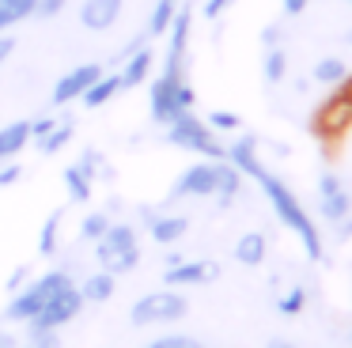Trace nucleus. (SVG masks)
Listing matches in <instances>:
<instances>
[{"instance_id":"f257e3e1","label":"nucleus","mask_w":352,"mask_h":348,"mask_svg":"<svg viewBox=\"0 0 352 348\" xmlns=\"http://www.w3.org/2000/svg\"><path fill=\"white\" fill-rule=\"evenodd\" d=\"M228 163L239 166L243 174H250V178L258 182L261 193L269 197V204H273L276 219H280L288 231L299 235V242H303V250L311 254V261H322V257H326V250H322L318 227H314V219L307 216V208L299 204V197L292 193V189L284 186V182L276 178L273 171H265V166H261V159H258V140H254V136H239V140L228 148Z\"/></svg>"},{"instance_id":"f03ea898","label":"nucleus","mask_w":352,"mask_h":348,"mask_svg":"<svg viewBox=\"0 0 352 348\" xmlns=\"http://www.w3.org/2000/svg\"><path fill=\"white\" fill-rule=\"evenodd\" d=\"M197 95H193L190 80H186V57H170L163 61L160 80L152 83V118L155 125H170L182 110H193Z\"/></svg>"},{"instance_id":"7ed1b4c3","label":"nucleus","mask_w":352,"mask_h":348,"mask_svg":"<svg viewBox=\"0 0 352 348\" xmlns=\"http://www.w3.org/2000/svg\"><path fill=\"white\" fill-rule=\"evenodd\" d=\"M333 87L337 91L311 113V125H307V129H311V136H318L326 148H329V144H337L352 129V91L344 87V83H333Z\"/></svg>"},{"instance_id":"20e7f679","label":"nucleus","mask_w":352,"mask_h":348,"mask_svg":"<svg viewBox=\"0 0 352 348\" xmlns=\"http://www.w3.org/2000/svg\"><path fill=\"white\" fill-rule=\"evenodd\" d=\"M99 246H95V257H99V265L107 272H129L140 265V246H137V231H133L129 224H110L107 231H102V239H95Z\"/></svg>"},{"instance_id":"39448f33","label":"nucleus","mask_w":352,"mask_h":348,"mask_svg":"<svg viewBox=\"0 0 352 348\" xmlns=\"http://www.w3.org/2000/svg\"><path fill=\"white\" fill-rule=\"evenodd\" d=\"M167 140L175 148H186V151H201L208 159H228V148L216 140V133L208 129V121L193 118V110H182L175 121L167 125Z\"/></svg>"},{"instance_id":"423d86ee","label":"nucleus","mask_w":352,"mask_h":348,"mask_svg":"<svg viewBox=\"0 0 352 348\" xmlns=\"http://www.w3.org/2000/svg\"><path fill=\"white\" fill-rule=\"evenodd\" d=\"M69 284H72V276L65 269H54V272H46V276H38L34 284H27L23 292L8 303V318H12V322H31V318L38 314V310L46 307L57 292H65Z\"/></svg>"},{"instance_id":"0eeeda50","label":"nucleus","mask_w":352,"mask_h":348,"mask_svg":"<svg viewBox=\"0 0 352 348\" xmlns=\"http://www.w3.org/2000/svg\"><path fill=\"white\" fill-rule=\"evenodd\" d=\"M186 310H190V299L178 295L175 287H163V292H148L144 299L133 303L129 318H133V325H163V322L186 318Z\"/></svg>"},{"instance_id":"6e6552de","label":"nucleus","mask_w":352,"mask_h":348,"mask_svg":"<svg viewBox=\"0 0 352 348\" xmlns=\"http://www.w3.org/2000/svg\"><path fill=\"white\" fill-rule=\"evenodd\" d=\"M84 310V295H80V287L76 284H69L65 292H57L54 299L46 303V307L38 310V314L31 318V333H42V329H57V325H65V322H72V318Z\"/></svg>"},{"instance_id":"1a4fd4ad","label":"nucleus","mask_w":352,"mask_h":348,"mask_svg":"<svg viewBox=\"0 0 352 348\" xmlns=\"http://www.w3.org/2000/svg\"><path fill=\"white\" fill-rule=\"evenodd\" d=\"M216 163L220 159H205V163L186 166L175 182V197H212L216 193Z\"/></svg>"},{"instance_id":"9d476101","label":"nucleus","mask_w":352,"mask_h":348,"mask_svg":"<svg viewBox=\"0 0 352 348\" xmlns=\"http://www.w3.org/2000/svg\"><path fill=\"white\" fill-rule=\"evenodd\" d=\"M102 76V65H76L72 72H65L54 87V106H69L72 98H80L95 80Z\"/></svg>"},{"instance_id":"9b49d317","label":"nucleus","mask_w":352,"mask_h":348,"mask_svg":"<svg viewBox=\"0 0 352 348\" xmlns=\"http://www.w3.org/2000/svg\"><path fill=\"white\" fill-rule=\"evenodd\" d=\"M220 276V265L216 261H178L163 272L167 287H182V284H208V280Z\"/></svg>"},{"instance_id":"f8f14e48","label":"nucleus","mask_w":352,"mask_h":348,"mask_svg":"<svg viewBox=\"0 0 352 348\" xmlns=\"http://www.w3.org/2000/svg\"><path fill=\"white\" fill-rule=\"evenodd\" d=\"M122 15V0H84L80 4V23L87 30H110Z\"/></svg>"},{"instance_id":"ddd939ff","label":"nucleus","mask_w":352,"mask_h":348,"mask_svg":"<svg viewBox=\"0 0 352 348\" xmlns=\"http://www.w3.org/2000/svg\"><path fill=\"white\" fill-rule=\"evenodd\" d=\"M239 189H243V171L231 166L228 159H220V163H216V193H212V197H220V208H231Z\"/></svg>"},{"instance_id":"4468645a","label":"nucleus","mask_w":352,"mask_h":348,"mask_svg":"<svg viewBox=\"0 0 352 348\" xmlns=\"http://www.w3.org/2000/svg\"><path fill=\"white\" fill-rule=\"evenodd\" d=\"M148 231H152V239L160 242V246H170V242H178L190 231V219L186 216H152L148 219Z\"/></svg>"},{"instance_id":"2eb2a0df","label":"nucleus","mask_w":352,"mask_h":348,"mask_svg":"<svg viewBox=\"0 0 352 348\" xmlns=\"http://www.w3.org/2000/svg\"><path fill=\"white\" fill-rule=\"evenodd\" d=\"M27 140H31V121H12V125L0 129V163L16 159L27 148Z\"/></svg>"},{"instance_id":"dca6fc26","label":"nucleus","mask_w":352,"mask_h":348,"mask_svg":"<svg viewBox=\"0 0 352 348\" xmlns=\"http://www.w3.org/2000/svg\"><path fill=\"white\" fill-rule=\"evenodd\" d=\"M318 212H322V219H329V224H341V219L352 212V197L344 193V186L329 189V193H318Z\"/></svg>"},{"instance_id":"f3484780","label":"nucleus","mask_w":352,"mask_h":348,"mask_svg":"<svg viewBox=\"0 0 352 348\" xmlns=\"http://www.w3.org/2000/svg\"><path fill=\"white\" fill-rule=\"evenodd\" d=\"M118 91H122V76H107V72H102L99 80H95L91 87L84 91V95H80V102L91 106V110H99V106H107L110 98L118 95Z\"/></svg>"},{"instance_id":"a211bd4d","label":"nucleus","mask_w":352,"mask_h":348,"mask_svg":"<svg viewBox=\"0 0 352 348\" xmlns=\"http://www.w3.org/2000/svg\"><path fill=\"white\" fill-rule=\"evenodd\" d=\"M152 61H155L152 50H133V57L125 61V68H122V87H137V83H144L148 72H152Z\"/></svg>"},{"instance_id":"6ab92c4d","label":"nucleus","mask_w":352,"mask_h":348,"mask_svg":"<svg viewBox=\"0 0 352 348\" xmlns=\"http://www.w3.org/2000/svg\"><path fill=\"white\" fill-rule=\"evenodd\" d=\"M265 250H269L265 246V235H261V231H246L243 239H239V246H235V261L254 269V265L265 261Z\"/></svg>"},{"instance_id":"aec40b11","label":"nucleus","mask_w":352,"mask_h":348,"mask_svg":"<svg viewBox=\"0 0 352 348\" xmlns=\"http://www.w3.org/2000/svg\"><path fill=\"white\" fill-rule=\"evenodd\" d=\"M80 295H84V303H107L110 295H114V272L99 269L95 276H87L84 287H80Z\"/></svg>"},{"instance_id":"412c9836","label":"nucleus","mask_w":352,"mask_h":348,"mask_svg":"<svg viewBox=\"0 0 352 348\" xmlns=\"http://www.w3.org/2000/svg\"><path fill=\"white\" fill-rule=\"evenodd\" d=\"M34 4H38V0H0V30H8V27H16V23L31 19Z\"/></svg>"},{"instance_id":"4be33fe9","label":"nucleus","mask_w":352,"mask_h":348,"mask_svg":"<svg viewBox=\"0 0 352 348\" xmlns=\"http://www.w3.org/2000/svg\"><path fill=\"white\" fill-rule=\"evenodd\" d=\"M61 219H65V212L57 208V212H50L46 224H42V231H38V254L42 257H54L57 254V227H61Z\"/></svg>"},{"instance_id":"5701e85b","label":"nucleus","mask_w":352,"mask_h":348,"mask_svg":"<svg viewBox=\"0 0 352 348\" xmlns=\"http://www.w3.org/2000/svg\"><path fill=\"white\" fill-rule=\"evenodd\" d=\"M69 140H72V121H57V125L38 140V151H42V155H57Z\"/></svg>"},{"instance_id":"b1692460","label":"nucleus","mask_w":352,"mask_h":348,"mask_svg":"<svg viewBox=\"0 0 352 348\" xmlns=\"http://www.w3.org/2000/svg\"><path fill=\"white\" fill-rule=\"evenodd\" d=\"M314 80L318 83H326V87H333V83H341L344 76H349V68H344V61L341 57H322L318 65H314Z\"/></svg>"},{"instance_id":"393cba45","label":"nucleus","mask_w":352,"mask_h":348,"mask_svg":"<svg viewBox=\"0 0 352 348\" xmlns=\"http://www.w3.org/2000/svg\"><path fill=\"white\" fill-rule=\"evenodd\" d=\"M65 189H69V197L80 204L91 201V178H87L80 166H69V171H65Z\"/></svg>"},{"instance_id":"a878e982","label":"nucleus","mask_w":352,"mask_h":348,"mask_svg":"<svg viewBox=\"0 0 352 348\" xmlns=\"http://www.w3.org/2000/svg\"><path fill=\"white\" fill-rule=\"evenodd\" d=\"M175 12H178V0H160V4H155V12H152V23H148V34H155V38L167 34Z\"/></svg>"},{"instance_id":"bb28decb","label":"nucleus","mask_w":352,"mask_h":348,"mask_svg":"<svg viewBox=\"0 0 352 348\" xmlns=\"http://www.w3.org/2000/svg\"><path fill=\"white\" fill-rule=\"evenodd\" d=\"M284 72H288V61H284V50H276V45H269L265 53V80L269 83H280Z\"/></svg>"},{"instance_id":"cd10ccee","label":"nucleus","mask_w":352,"mask_h":348,"mask_svg":"<svg viewBox=\"0 0 352 348\" xmlns=\"http://www.w3.org/2000/svg\"><path fill=\"white\" fill-rule=\"evenodd\" d=\"M110 227V216L107 212H91V216L84 219V224H80V239H102V231H107Z\"/></svg>"},{"instance_id":"c85d7f7f","label":"nucleus","mask_w":352,"mask_h":348,"mask_svg":"<svg viewBox=\"0 0 352 348\" xmlns=\"http://www.w3.org/2000/svg\"><path fill=\"white\" fill-rule=\"evenodd\" d=\"M239 125H243V121H239V113H231V110H212L208 113V129H212V133H235Z\"/></svg>"},{"instance_id":"c756f323","label":"nucleus","mask_w":352,"mask_h":348,"mask_svg":"<svg viewBox=\"0 0 352 348\" xmlns=\"http://www.w3.org/2000/svg\"><path fill=\"white\" fill-rule=\"evenodd\" d=\"M276 307H280V314H299V310L307 307V292H303V287H292Z\"/></svg>"},{"instance_id":"7c9ffc66","label":"nucleus","mask_w":352,"mask_h":348,"mask_svg":"<svg viewBox=\"0 0 352 348\" xmlns=\"http://www.w3.org/2000/svg\"><path fill=\"white\" fill-rule=\"evenodd\" d=\"M148 348H205V345H201V340H193V337H178V333H175V337H160V340H152Z\"/></svg>"},{"instance_id":"2f4dec72","label":"nucleus","mask_w":352,"mask_h":348,"mask_svg":"<svg viewBox=\"0 0 352 348\" xmlns=\"http://www.w3.org/2000/svg\"><path fill=\"white\" fill-rule=\"evenodd\" d=\"M76 166H80V171L87 174V178H95V174L102 171V155H99V151H95V148H87V151H84V159H80Z\"/></svg>"},{"instance_id":"473e14b6","label":"nucleus","mask_w":352,"mask_h":348,"mask_svg":"<svg viewBox=\"0 0 352 348\" xmlns=\"http://www.w3.org/2000/svg\"><path fill=\"white\" fill-rule=\"evenodd\" d=\"M61 8H65V0H38V4H34V15H38V19H54Z\"/></svg>"},{"instance_id":"72a5a7b5","label":"nucleus","mask_w":352,"mask_h":348,"mask_svg":"<svg viewBox=\"0 0 352 348\" xmlns=\"http://www.w3.org/2000/svg\"><path fill=\"white\" fill-rule=\"evenodd\" d=\"M34 348H61V340H57L54 329H42V333H31Z\"/></svg>"},{"instance_id":"f704fd0d","label":"nucleus","mask_w":352,"mask_h":348,"mask_svg":"<svg viewBox=\"0 0 352 348\" xmlns=\"http://www.w3.org/2000/svg\"><path fill=\"white\" fill-rule=\"evenodd\" d=\"M54 125H57L54 118H38V121H31V136H34V140H42V136H46Z\"/></svg>"},{"instance_id":"c9c22d12","label":"nucleus","mask_w":352,"mask_h":348,"mask_svg":"<svg viewBox=\"0 0 352 348\" xmlns=\"http://www.w3.org/2000/svg\"><path fill=\"white\" fill-rule=\"evenodd\" d=\"M19 163H12V166H4V171H0V186H12V182H19Z\"/></svg>"},{"instance_id":"e433bc0d","label":"nucleus","mask_w":352,"mask_h":348,"mask_svg":"<svg viewBox=\"0 0 352 348\" xmlns=\"http://www.w3.org/2000/svg\"><path fill=\"white\" fill-rule=\"evenodd\" d=\"M12 50H16V38H12V34H0V65L12 57Z\"/></svg>"},{"instance_id":"4c0bfd02","label":"nucleus","mask_w":352,"mask_h":348,"mask_svg":"<svg viewBox=\"0 0 352 348\" xmlns=\"http://www.w3.org/2000/svg\"><path fill=\"white\" fill-rule=\"evenodd\" d=\"M228 4H231V0H208V4H205V15H208V19H216V15H220Z\"/></svg>"},{"instance_id":"58836bf2","label":"nucleus","mask_w":352,"mask_h":348,"mask_svg":"<svg viewBox=\"0 0 352 348\" xmlns=\"http://www.w3.org/2000/svg\"><path fill=\"white\" fill-rule=\"evenodd\" d=\"M307 4H311V0H284V12H288V15H299Z\"/></svg>"},{"instance_id":"ea45409f","label":"nucleus","mask_w":352,"mask_h":348,"mask_svg":"<svg viewBox=\"0 0 352 348\" xmlns=\"http://www.w3.org/2000/svg\"><path fill=\"white\" fill-rule=\"evenodd\" d=\"M23 280H27V269H16V276H12V280H8V287H12V292H16V287H19V284H23Z\"/></svg>"},{"instance_id":"a19ab883","label":"nucleus","mask_w":352,"mask_h":348,"mask_svg":"<svg viewBox=\"0 0 352 348\" xmlns=\"http://www.w3.org/2000/svg\"><path fill=\"white\" fill-rule=\"evenodd\" d=\"M0 348H16V337H12V333H4V329H0Z\"/></svg>"},{"instance_id":"79ce46f5","label":"nucleus","mask_w":352,"mask_h":348,"mask_svg":"<svg viewBox=\"0 0 352 348\" xmlns=\"http://www.w3.org/2000/svg\"><path fill=\"white\" fill-rule=\"evenodd\" d=\"M261 38H265V45H276V27H265V34H261Z\"/></svg>"},{"instance_id":"37998d69","label":"nucleus","mask_w":352,"mask_h":348,"mask_svg":"<svg viewBox=\"0 0 352 348\" xmlns=\"http://www.w3.org/2000/svg\"><path fill=\"white\" fill-rule=\"evenodd\" d=\"M269 348H296V345H292V340H280V337H276V340H269Z\"/></svg>"},{"instance_id":"c03bdc74","label":"nucleus","mask_w":352,"mask_h":348,"mask_svg":"<svg viewBox=\"0 0 352 348\" xmlns=\"http://www.w3.org/2000/svg\"><path fill=\"white\" fill-rule=\"evenodd\" d=\"M349 45H352V30H349Z\"/></svg>"},{"instance_id":"a18cd8bd","label":"nucleus","mask_w":352,"mask_h":348,"mask_svg":"<svg viewBox=\"0 0 352 348\" xmlns=\"http://www.w3.org/2000/svg\"><path fill=\"white\" fill-rule=\"evenodd\" d=\"M349 340H352V333H349Z\"/></svg>"},{"instance_id":"49530a36","label":"nucleus","mask_w":352,"mask_h":348,"mask_svg":"<svg viewBox=\"0 0 352 348\" xmlns=\"http://www.w3.org/2000/svg\"><path fill=\"white\" fill-rule=\"evenodd\" d=\"M31 348H34V345H31Z\"/></svg>"}]
</instances>
